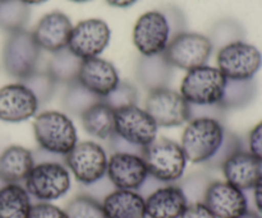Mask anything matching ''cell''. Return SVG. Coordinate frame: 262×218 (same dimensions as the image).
<instances>
[{"mask_svg": "<svg viewBox=\"0 0 262 218\" xmlns=\"http://www.w3.org/2000/svg\"><path fill=\"white\" fill-rule=\"evenodd\" d=\"M32 128L38 150L56 157L64 158L78 143L76 125L66 112H40L35 116Z\"/></svg>", "mask_w": 262, "mask_h": 218, "instance_id": "1", "label": "cell"}, {"mask_svg": "<svg viewBox=\"0 0 262 218\" xmlns=\"http://www.w3.org/2000/svg\"><path fill=\"white\" fill-rule=\"evenodd\" d=\"M227 129L222 120L197 117L187 123L182 134L181 147L187 161L207 165L224 142Z\"/></svg>", "mask_w": 262, "mask_h": 218, "instance_id": "2", "label": "cell"}, {"mask_svg": "<svg viewBox=\"0 0 262 218\" xmlns=\"http://www.w3.org/2000/svg\"><path fill=\"white\" fill-rule=\"evenodd\" d=\"M23 184L31 198L50 203L68 193L72 185L71 173L66 163L56 160L38 161Z\"/></svg>", "mask_w": 262, "mask_h": 218, "instance_id": "3", "label": "cell"}, {"mask_svg": "<svg viewBox=\"0 0 262 218\" xmlns=\"http://www.w3.org/2000/svg\"><path fill=\"white\" fill-rule=\"evenodd\" d=\"M148 175L161 184H174L183 176L187 158L181 143L169 138H156L142 151Z\"/></svg>", "mask_w": 262, "mask_h": 218, "instance_id": "4", "label": "cell"}, {"mask_svg": "<svg viewBox=\"0 0 262 218\" xmlns=\"http://www.w3.org/2000/svg\"><path fill=\"white\" fill-rule=\"evenodd\" d=\"M41 49L32 32L20 30L9 33L2 51V65L12 78L23 81L37 70Z\"/></svg>", "mask_w": 262, "mask_h": 218, "instance_id": "5", "label": "cell"}, {"mask_svg": "<svg viewBox=\"0 0 262 218\" xmlns=\"http://www.w3.org/2000/svg\"><path fill=\"white\" fill-rule=\"evenodd\" d=\"M227 78L215 66L202 65L187 71L179 93L192 106L219 105L224 94Z\"/></svg>", "mask_w": 262, "mask_h": 218, "instance_id": "6", "label": "cell"}, {"mask_svg": "<svg viewBox=\"0 0 262 218\" xmlns=\"http://www.w3.org/2000/svg\"><path fill=\"white\" fill-rule=\"evenodd\" d=\"M107 160V153L101 144L83 140L64 157V163L79 184L91 186L106 176Z\"/></svg>", "mask_w": 262, "mask_h": 218, "instance_id": "7", "label": "cell"}, {"mask_svg": "<svg viewBox=\"0 0 262 218\" xmlns=\"http://www.w3.org/2000/svg\"><path fill=\"white\" fill-rule=\"evenodd\" d=\"M216 68L227 79H253L262 66V54L246 41H234L217 50Z\"/></svg>", "mask_w": 262, "mask_h": 218, "instance_id": "8", "label": "cell"}, {"mask_svg": "<svg viewBox=\"0 0 262 218\" xmlns=\"http://www.w3.org/2000/svg\"><path fill=\"white\" fill-rule=\"evenodd\" d=\"M158 129L148 112L137 105L114 112V134L141 153L158 138Z\"/></svg>", "mask_w": 262, "mask_h": 218, "instance_id": "9", "label": "cell"}, {"mask_svg": "<svg viewBox=\"0 0 262 218\" xmlns=\"http://www.w3.org/2000/svg\"><path fill=\"white\" fill-rule=\"evenodd\" d=\"M170 25L161 9L143 13L133 27V45L141 56L160 55L171 41Z\"/></svg>", "mask_w": 262, "mask_h": 218, "instance_id": "10", "label": "cell"}, {"mask_svg": "<svg viewBox=\"0 0 262 218\" xmlns=\"http://www.w3.org/2000/svg\"><path fill=\"white\" fill-rule=\"evenodd\" d=\"M212 51L214 49L207 36L186 31L177 35L163 54L173 68L188 71L206 65Z\"/></svg>", "mask_w": 262, "mask_h": 218, "instance_id": "11", "label": "cell"}, {"mask_svg": "<svg viewBox=\"0 0 262 218\" xmlns=\"http://www.w3.org/2000/svg\"><path fill=\"white\" fill-rule=\"evenodd\" d=\"M145 110L159 128L181 127L189 122L188 102L169 87L148 92Z\"/></svg>", "mask_w": 262, "mask_h": 218, "instance_id": "12", "label": "cell"}, {"mask_svg": "<svg viewBox=\"0 0 262 218\" xmlns=\"http://www.w3.org/2000/svg\"><path fill=\"white\" fill-rule=\"evenodd\" d=\"M112 31L105 20L90 18L73 26L67 47L82 60L99 58L107 47Z\"/></svg>", "mask_w": 262, "mask_h": 218, "instance_id": "13", "label": "cell"}, {"mask_svg": "<svg viewBox=\"0 0 262 218\" xmlns=\"http://www.w3.org/2000/svg\"><path fill=\"white\" fill-rule=\"evenodd\" d=\"M106 176L115 189L138 191L148 178V171L141 155L113 152L107 160Z\"/></svg>", "mask_w": 262, "mask_h": 218, "instance_id": "14", "label": "cell"}, {"mask_svg": "<svg viewBox=\"0 0 262 218\" xmlns=\"http://www.w3.org/2000/svg\"><path fill=\"white\" fill-rule=\"evenodd\" d=\"M202 203L215 218H239L248 211L245 191L225 180L211 181Z\"/></svg>", "mask_w": 262, "mask_h": 218, "instance_id": "15", "label": "cell"}, {"mask_svg": "<svg viewBox=\"0 0 262 218\" xmlns=\"http://www.w3.org/2000/svg\"><path fill=\"white\" fill-rule=\"evenodd\" d=\"M40 104L23 83H10L0 88V120L22 123L37 115Z\"/></svg>", "mask_w": 262, "mask_h": 218, "instance_id": "16", "label": "cell"}, {"mask_svg": "<svg viewBox=\"0 0 262 218\" xmlns=\"http://www.w3.org/2000/svg\"><path fill=\"white\" fill-rule=\"evenodd\" d=\"M72 28L73 25L68 15L55 10L38 20L32 35L41 50L53 54L68 46Z\"/></svg>", "mask_w": 262, "mask_h": 218, "instance_id": "17", "label": "cell"}, {"mask_svg": "<svg viewBox=\"0 0 262 218\" xmlns=\"http://www.w3.org/2000/svg\"><path fill=\"white\" fill-rule=\"evenodd\" d=\"M77 81L95 96L104 100L118 86L120 78L114 64L99 56L82 61Z\"/></svg>", "mask_w": 262, "mask_h": 218, "instance_id": "18", "label": "cell"}, {"mask_svg": "<svg viewBox=\"0 0 262 218\" xmlns=\"http://www.w3.org/2000/svg\"><path fill=\"white\" fill-rule=\"evenodd\" d=\"M225 181L241 190H252L262 175V162L248 151H235L222 165Z\"/></svg>", "mask_w": 262, "mask_h": 218, "instance_id": "19", "label": "cell"}, {"mask_svg": "<svg viewBox=\"0 0 262 218\" xmlns=\"http://www.w3.org/2000/svg\"><path fill=\"white\" fill-rule=\"evenodd\" d=\"M147 218H181L188 207V201L181 186L165 184L145 197Z\"/></svg>", "mask_w": 262, "mask_h": 218, "instance_id": "20", "label": "cell"}, {"mask_svg": "<svg viewBox=\"0 0 262 218\" xmlns=\"http://www.w3.org/2000/svg\"><path fill=\"white\" fill-rule=\"evenodd\" d=\"M106 218H147L145 198L136 190L115 189L101 202Z\"/></svg>", "mask_w": 262, "mask_h": 218, "instance_id": "21", "label": "cell"}, {"mask_svg": "<svg viewBox=\"0 0 262 218\" xmlns=\"http://www.w3.org/2000/svg\"><path fill=\"white\" fill-rule=\"evenodd\" d=\"M35 166L32 151L13 144L0 155V180L5 184H20Z\"/></svg>", "mask_w": 262, "mask_h": 218, "instance_id": "22", "label": "cell"}, {"mask_svg": "<svg viewBox=\"0 0 262 218\" xmlns=\"http://www.w3.org/2000/svg\"><path fill=\"white\" fill-rule=\"evenodd\" d=\"M174 68L168 63L164 54L141 56L136 65V77L147 92L166 88L173 78Z\"/></svg>", "mask_w": 262, "mask_h": 218, "instance_id": "23", "label": "cell"}, {"mask_svg": "<svg viewBox=\"0 0 262 218\" xmlns=\"http://www.w3.org/2000/svg\"><path fill=\"white\" fill-rule=\"evenodd\" d=\"M114 110L100 100L81 115L82 127L87 134L101 140H109L114 135Z\"/></svg>", "mask_w": 262, "mask_h": 218, "instance_id": "24", "label": "cell"}, {"mask_svg": "<svg viewBox=\"0 0 262 218\" xmlns=\"http://www.w3.org/2000/svg\"><path fill=\"white\" fill-rule=\"evenodd\" d=\"M32 198L20 184H4L0 188V218H28Z\"/></svg>", "mask_w": 262, "mask_h": 218, "instance_id": "25", "label": "cell"}, {"mask_svg": "<svg viewBox=\"0 0 262 218\" xmlns=\"http://www.w3.org/2000/svg\"><path fill=\"white\" fill-rule=\"evenodd\" d=\"M82 61L68 47L61 49L51 54L46 70L56 83L71 84L78 79Z\"/></svg>", "mask_w": 262, "mask_h": 218, "instance_id": "26", "label": "cell"}, {"mask_svg": "<svg viewBox=\"0 0 262 218\" xmlns=\"http://www.w3.org/2000/svg\"><path fill=\"white\" fill-rule=\"evenodd\" d=\"M257 94V83L255 79L247 81H233L227 79L224 94L219 106L225 112L229 110L242 109L248 106Z\"/></svg>", "mask_w": 262, "mask_h": 218, "instance_id": "27", "label": "cell"}, {"mask_svg": "<svg viewBox=\"0 0 262 218\" xmlns=\"http://www.w3.org/2000/svg\"><path fill=\"white\" fill-rule=\"evenodd\" d=\"M30 17V5L20 0H0V30L8 33L26 30Z\"/></svg>", "mask_w": 262, "mask_h": 218, "instance_id": "28", "label": "cell"}, {"mask_svg": "<svg viewBox=\"0 0 262 218\" xmlns=\"http://www.w3.org/2000/svg\"><path fill=\"white\" fill-rule=\"evenodd\" d=\"M97 96L84 88L78 81L73 82L71 84H67V89L64 92V96L61 102L66 110L67 115H73V116H81L90 106L100 101Z\"/></svg>", "mask_w": 262, "mask_h": 218, "instance_id": "29", "label": "cell"}, {"mask_svg": "<svg viewBox=\"0 0 262 218\" xmlns=\"http://www.w3.org/2000/svg\"><path fill=\"white\" fill-rule=\"evenodd\" d=\"M211 41L212 49H222L223 46L228 45L234 41H242L245 37V30L237 20L225 18L215 23L211 28L210 36H207Z\"/></svg>", "mask_w": 262, "mask_h": 218, "instance_id": "30", "label": "cell"}, {"mask_svg": "<svg viewBox=\"0 0 262 218\" xmlns=\"http://www.w3.org/2000/svg\"><path fill=\"white\" fill-rule=\"evenodd\" d=\"M66 213L68 218H106L101 202L90 194L77 196L67 204Z\"/></svg>", "mask_w": 262, "mask_h": 218, "instance_id": "31", "label": "cell"}, {"mask_svg": "<svg viewBox=\"0 0 262 218\" xmlns=\"http://www.w3.org/2000/svg\"><path fill=\"white\" fill-rule=\"evenodd\" d=\"M20 83L25 84L35 94L40 106L53 99L56 84H58L54 81L53 77L48 73V70H38V69L30 77L20 81Z\"/></svg>", "mask_w": 262, "mask_h": 218, "instance_id": "32", "label": "cell"}, {"mask_svg": "<svg viewBox=\"0 0 262 218\" xmlns=\"http://www.w3.org/2000/svg\"><path fill=\"white\" fill-rule=\"evenodd\" d=\"M104 101L114 111L123 107L135 106L138 102V91L130 82L120 81L118 86L105 97Z\"/></svg>", "mask_w": 262, "mask_h": 218, "instance_id": "33", "label": "cell"}, {"mask_svg": "<svg viewBox=\"0 0 262 218\" xmlns=\"http://www.w3.org/2000/svg\"><path fill=\"white\" fill-rule=\"evenodd\" d=\"M211 180L206 174L196 173L193 175H189L181 183V189L186 196L188 204L202 203L205 193L207 190V186L210 185Z\"/></svg>", "mask_w": 262, "mask_h": 218, "instance_id": "34", "label": "cell"}, {"mask_svg": "<svg viewBox=\"0 0 262 218\" xmlns=\"http://www.w3.org/2000/svg\"><path fill=\"white\" fill-rule=\"evenodd\" d=\"M241 148H243L241 138L238 137L237 134H234V133L228 132L227 130V133H225L224 142H223L222 147H220V150L217 151V153L214 156V158H212V160L210 161L206 166L207 167H212V168L222 167L223 162H224V161L227 160L230 155H233L235 151L241 150Z\"/></svg>", "mask_w": 262, "mask_h": 218, "instance_id": "35", "label": "cell"}, {"mask_svg": "<svg viewBox=\"0 0 262 218\" xmlns=\"http://www.w3.org/2000/svg\"><path fill=\"white\" fill-rule=\"evenodd\" d=\"M163 10V13L165 14V17L168 18V22L170 25V30H171V36L173 38L176 37L177 35L182 32H186L187 31V22H186V17H184L183 12L179 9L178 7L176 5H165V7L160 8ZM171 38V40H173Z\"/></svg>", "mask_w": 262, "mask_h": 218, "instance_id": "36", "label": "cell"}, {"mask_svg": "<svg viewBox=\"0 0 262 218\" xmlns=\"http://www.w3.org/2000/svg\"><path fill=\"white\" fill-rule=\"evenodd\" d=\"M28 218H68L66 211L48 202H37L32 204Z\"/></svg>", "mask_w": 262, "mask_h": 218, "instance_id": "37", "label": "cell"}, {"mask_svg": "<svg viewBox=\"0 0 262 218\" xmlns=\"http://www.w3.org/2000/svg\"><path fill=\"white\" fill-rule=\"evenodd\" d=\"M248 152L262 162V120L251 129L248 134Z\"/></svg>", "mask_w": 262, "mask_h": 218, "instance_id": "38", "label": "cell"}, {"mask_svg": "<svg viewBox=\"0 0 262 218\" xmlns=\"http://www.w3.org/2000/svg\"><path fill=\"white\" fill-rule=\"evenodd\" d=\"M181 218H215L204 203L188 204L186 212Z\"/></svg>", "mask_w": 262, "mask_h": 218, "instance_id": "39", "label": "cell"}, {"mask_svg": "<svg viewBox=\"0 0 262 218\" xmlns=\"http://www.w3.org/2000/svg\"><path fill=\"white\" fill-rule=\"evenodd\" d=\"M253 202H255L256 212L262 216V175L258 179V181L256 183V185L253 186Z\"/></svg>", "mask_w": 262, "mask_h": 218, "instance_id": "40", "label": "cell"}, {"mask_svg": "<svg viewBox=\"0 0 262 218\" xmlns=\"http://www.w3.org/2000/svg\"><path fill=\"white\" fill-rule=\"evenodd\" d=\"M105 2L115 8H129L133 4H136L138 0H105Z\"/></svg>", "mask_w": 262, "mask_h": 218, "instance_id": "41", "label": "cell"}, {"mask_svg": "<svg viewBox=\"0 0 262 218\" xmlns=\"http://www.w3.org/2000/svg\"><path fill=\"white\" fill-rule=\"evenodd\" d=\"M239 218H262V216L260 213H258V212L251 211V209H248V211L246 212V213H243Z\"/></svg>", "mask_w": 262, "mask_h": 218, "instance_id": "42", "label": "cell"}, {"mask_svg": "<svg viewBox=\"0 0 262 218\" xmlns=\"http://www.w3.org/2000/svg\"><path fill=\"white\" fill-rule=\"evenodd\" d=\"M22 3H25V4L27 5H38V4H43V3H46L48 0H20Z\"/></svg>", "mask_w": 262, "mask_h": 218, "instance_id": "43", "label": "cell"}, {"mask_svg": "<svg viewBox=\"0 0 262 218\" xmlns=\"http://www.w3.org/2000/svg\"><path fill=\"white\" fill-rule=\"evenodd\" d=\"M69 2H73V3H87L90 0H69Z\"/></svg>", "mask_w": 262, "mask_h": 218, "instance_id": "44", "label": "cell"}, {"mask_svg": "<svg viewBox=\"0 0 262 218\" xmlns=\"http://www.w3.org/2000/svg\"><path fill=\"white\" fill-rule=\"evenodd\" d=\"M4 184H5V183H3V181H2V180H0V188H2V186H3V185H4Z\"/></svg>", "mask_w": 262, "mask_h": 218, "instance_id": "45", "label": "cell"}]
</instances>
